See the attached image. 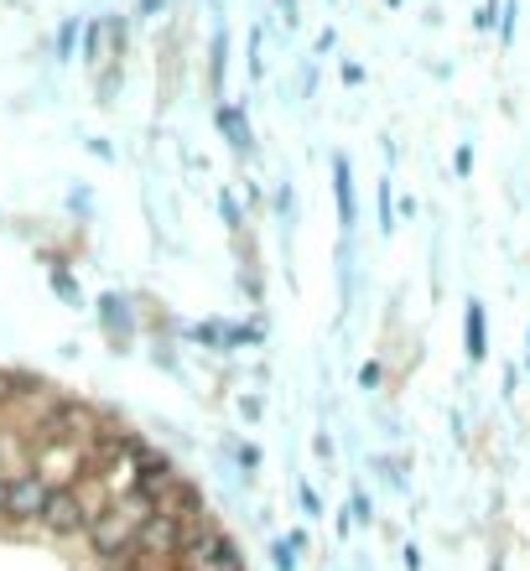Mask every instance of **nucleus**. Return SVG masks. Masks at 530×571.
<instances>
[{"label": "nucleus", "mask_w": 530, "mask_h": 571, "mask_svg": "<svg viewBox=\"0 0 530 571\" xmlns=\"http://www.w3.org/2000/svg\"><path fill=\"white\" fill-rule=\"evenodd\" d=\"M333 203H338V229L343 234H354L359 229V188H354V162L343 156V151H333Z\"/></svg>", "instance_id": "1"}, {"label": "nucleus", "mask_w": 530, "mask_h": 571, "mask_svg": "<svg viewBox=\"0 0 530 571\" xmlns=\"http://www.w3.org/2000/svg\"><path fill=\"white\" fill-rule=\"evenodd\" d=\"M214 125H218V136L229 141V151L235 156H255V125H250V115H244V104H218L214 110Z\"/></svg>", "instance_id": "2"}, {"label": "nucleus", "mask_w": 530, "mask_h": 571, "mask_svg": "<svg viewBox=\"0 0 530 571\" xmlns=\"http://www.w3.org/2000/svg\"><path fill=\"white\" fill-rule=\"evenodd\" d=\"M463 348L474 364L489 358V312H483L479 296H468V307H463Z\"/></svg>", "instance_id": "3"}, {"label": "nucleus", "mask_w": 530, "mask_h": 571, "mask_svg": "<svg viewBox=\"0 0 530 571\" xmlns=\"http://www.w3.org/2000/svg\"><path fill=\"white\" fill-rule=\"evenodd\" d=\"M162 509H172L177 520H188V524L209 520V499H203V483H193V478H177V488L167 494V504H162Z\"/></svg>", "instance_id": "4"}, {"label": "nucleus", "mask_w": 530, "mask_h": 571, "mask_svg": "<svg viewBox=\"0 0 530 571\" xmlns=\"http://www.w3.org/2000/svg\"><path fill=\"white\" fill-rule=\"evenodd\" d=\"M224 78H229V31L218 26L209 42V94L214 99H224Z\"/></svg>", "instance_id": "5"}, {"label": "nucleus", "mask_w": 530, "mask_h": 571, "mask_svg": "<svg viewBox=\"0 0 530 571\" xmlns=\"http://www.w3.org/2000/svg\"><path fill=\"white\" fill-rule=\"evenodd\" d=\"M99 307H104V328H110V338H115V343H130V333H136V317H130V307H125L121 296H104Z\"/></svg>", "instance_id": "6"}, {"label": "nucleus", "mask_w": 530, "mask_h": 571, "mask_svg": "<svg viewBox=\"0 0 530 571\" xmlns=\"http://www.w3.org/2000/svg\"><path fill=\"white\" fill-rule=\"evenodd\" d=\"M188 338L203 343V348H214V354H229V322H193Z\"/></svg>", "instance_id": "7"}, {"label": "nucleus", "mask_w": 530, "mask_h": 571, "mask_svg": "<svg viewBox=\"0 0 530 571\" xmlns=\"http://www.w3.org/2000/svg\"><path fill=\"white\" fill-rule=\"evenodd\" d=\"M218 214H224V229H229V234L240 239V229H244V214H240V198H235V192H229V188L218 192Z\"/></svg>", "instance_id": "8"}, {"label": "nucleus", "mask_w": 530, "mask_h": 571, "mask_svg": "<svg viewBox=\"0 0 530 571\" xmlns=\"http://www.w3.org/2000/svg\"><path fill=\"white\" fill-rule=\"evenodd\" d=\"M296 561H302V556H296V546H291L287 535H281V541H270V567H276V571H296Z\"/></svg>", "instance_id": "9"}, {"label": "nucleus", "mask_w": 530, "mask_h": 571, "mask_svg": "<svg viewBox=\"0 0 530 571\" xmlns=\"http://www.w3.org/2000/svg\"><path fill=\"white\" fill-rule=\"evenodd\" d=\"M296 499H302V515H307V520H323V515H328V504L317 499V488L307 483V478L296 483Z\"/></svg>", "instance_id": "10"}, {"label": "nucleus", "mask_w": 530, "mask_h": 571, "mask_svg": "<svg viewBox=\"0 0 530 571\" xmlns=\"http://www.w3.org/2000/svg\"><path fill=\"white\" fill-rule=\"evenodd\" d=\"M349 515H354V524H369L375 520V499H369L364 488H354V494H349Z\"/></svg>", "instance_id": "11"}, {"label": "nucleus", "mask_w": 530, "mask_h": 571, "mask_svg": "<svg viewBox=\"0 0 530 571\" xmlns=\"http://www.w3.org/2000/svg\"><path fill=\"white\" fill-rule=\"evenodd\" d=\"M386 384V364L380 358H369V364H359V390L369 395V390H380Z\"/></svg>", "instance_id": "12"}, {"label": "nucleus", "mask_w": 530, "mask_h": 571, "mask_svg": "<svg viewBox=\"0 0 530 571\" xmlns=\"http://www.w3.org/2000/svg\"><path fill=\"white\" fill-rule=\"evenodd\" d=\"M390 229H395V188L380 182V234H390Z\"/></svg>", "instance_id": "13"}, {"label": "nucleus", "mask_w": 530, "mask_h": 571, "mask_svg": "<svg viewBox=\"0 0 530 571\" xmlns=\"http://www.w3.org/2000/svg\"><path fill=\"white\" fill-rule=\"evenodd\" d=\"M235 462H240V473H261V447H255V442H240V447H235Z\"/></svg>", "instance_id": "14"}, {"label": "nucleus", "mask_w": 530, "mask_h": 571, "mask_svg": "<svg viewBox=\"0 0 530 571\" xmlns=\"http://www.w3.org/2000/svg\"><path fill=\"white\" fill-rule=\"evenodd\" d=\"M500 11H505L500 0H483V5H479V16H474V26H479V31H489V26H494V22H505Z\"/></svg>", "instance_id": "15"}, {"label": "nucleus", "mask_w": 530, "mask_h": 571, "mask_svg": "<svg viewBox=\"0 0 530 571\" xmlns=\"http://www.w3.org/2000/svg\"><path fill=\"white\" fill-rule=\"evenodd\" d=\"M453 167H458V177H474V145H458V156H453Z\"/></svg>", "instance_id": "16"}, {"label": "nucleus", "mask_w": 530, "mask_h": 571, "mask_svg": "<svg viewBox=\"0 0 530 571\" xmlns=\"http://www.w3.org/2000/svg\"><path fill=\"white\" fill-rule=\"evenodd\" d=\"M261 410H265L261 395H244V401H240V416H244V421H261Z\"/></svg>", "instance_id": "17"}, {"label": "nucleus", "mask_w": 530, "mask_h": 571, "mask_svg": "<svg viewBox=\"0 0 530 571\" xmlns=\"http://www.w3.org/2000/svg\"><path fill=\"white\" fill-rule=\"evenodd\" d=\"M313 453L323 457V462H333V436H313Z\"/></svg>", "instance_id": "18"}, {"label": "nucleus", "mask_w": 530, "mask_h": 571, "mask_svg": "<svg viewBox=\"0 0 530 571\" xmlns=\"http://www.w3.org/2000/svg\"><path fill=\"white\" fill-rule=\"evenodd\" d=\"M343 84H349V89H359V84H364V68H359V63H343Z\"/></svg>", "instance_id": "19"}, {"label": "nucleus", "mask_w": 530, "mask_h": 571, "mask_svg": "<svg viewBox=\"0 0 530 571\" xmlns=\"http://www.w3.org/2000/svg\"><path fill=\"white\" fill-rule=\"evenodd\" d=\"M401 567H406V571H421V550L406 546V550H401Z\"/></svg>", "instance_id": "20"}, {"label": "nucleus", "mask_w": 530, "mask_h": 571, "mask_svg": "<svg viewBox=\"0 0 530 571\" xmlns=\"http://www.w3.org/2000/svg\"><path fill=\"white\" fill-rule=\"evenodd\" d=\"M276 5H281V22L296 26V0H276Z\"/></svg>", "instance_id": "21"}, {"label": "nucleus", "mask_w": 530, "mask_h": 571, "mask_svg": "<svg viewBox=\"0 0 530 571\" xmlns=\"http://www.w3.org/2000/svg\"><path fill=\"white\" fill-rule=\"evenodd\" d=\"M115 571H162V567H151V561H141V556H136V561H125V567H115Z\"/></svg>", "instance_id": "22"}, {"label": "nucleus", "mask_w": 530, "mask_h": 571, "mask_svg": "<svg viewBox=\"0 0 530 571\" xmlns=\"http://www.w3.org/2000/svg\"><path fill=\"white\" fill-rule=\"evenodd\" d=\"M489 571H505V567H500V556H494V567H489Z\"/></svg>", "instance_id": "23"}, {"label": "nucleus", "mask_w": 530, "mask_h": 571, "mask_svg": "<svg viewBox=\"0 0 530 571\" xmlns=\"http://www.w3.org/2000/svg\"><path fill=\"white\" fill-rule=\"evenodd\" d=\"M526 348H530V328H526Z\"/></svg>", "instance_id": "24"}, {"label": "nucleus", "mask_w": 530, "mask_h": 571, "mask_svg": "<svg viewBox=\"0 0 530 571\" xmlns=\"http://www.w3.org/2000/svg\"><path fill=\"white\" fill-rule=\"evenodd\" d=\"M390 5H401V0H390Z\"/></svg>", "instance_id": "25"}, {"label": "nucleus", "mask_w": 530, "mask_h": 571, "mask_svg": "<svg viewBox=\"0 0 530 571\" xmlns=\"http://www.w3.org/2000/svg\"><path fill=\"white\" fill-rule=\"evenodd\" d=\"M526 369H530V358H526Z\"/></svg>", "instance_id": "26"}]
</instances>
